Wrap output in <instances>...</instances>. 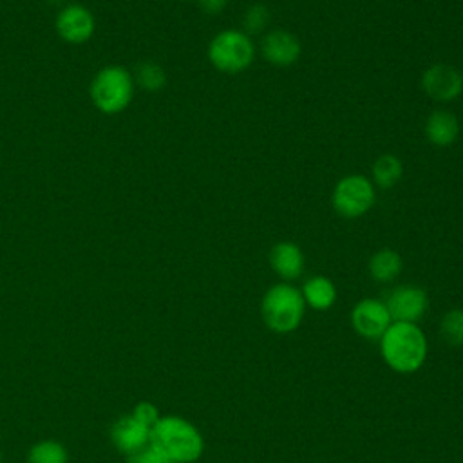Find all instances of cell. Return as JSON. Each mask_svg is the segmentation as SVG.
<instances>
[{
	"label": "cell",
	"mask_w": 463,
	"mask_h": 463,
	"mask_svg": "<svg viewBox=\"0 0 463 463\" xmlns=\"http://www.w3.org/2000/svg\"><path fill=\"white\" fill-rule=\"evenodd\" d=\"M306 313V302L298 288L289 282L273 284L260 300V315L264 324L280 335L295 331Z\"/></svg>",
	"instance_id": "obj_3"
},
{
	"label": "cell",
	"mask_w": 463,
	"mask_h": 463,
	"mask_svg": "<svg viewBox=\"0 0 463 463\" xmlns=\"http://www.w3.org/2000/svg\"><path fill=\"white\" fill-rule=\"evenodd\" d=\"M391 322L389 309L380 298H362L351 309L353 329L367 340H378Z\"/></svg>",
	"instance_id": "obj_9"
},
{
	"label": "cell",
	"mask_w": 463,
	"mask_h": 463,
	"mask_svg": "<svg viewBox=\"0 0 463 463\" xmlns=\"http://www.w3.org/2000/svg\"><path fill=\"white\" fill-rule=\"evenodd\" d=\"M421 89L434 101H452L463 92V74L449 63H432L421 74Z\"/></svg>",
	"instance_id": "obj_7"
},
{
	"label": "cell",
	"mask_w": 463,
	"mask_h": 463,
	"mask_svg": "<svg viewBox=\"0 0 463 463\" xmlns=\"http://www.w3.org/2000/svg\"><path fill=\"white\" fill-rule=\"evenodd\" d=\"M0 463H2V452H0Z\"/></svg>",
	"instance_id": "obj_26"
},
{
	"label": "cell",
	"mask_w": 463,
	"mask_h": 463,
	"mask_svg": "<svg viewBox=\"0 0 463 463\" xmlns=\"http://www.w3.org/2000/svg\"><path fill=\"white\" fill-rule=\"evenodd\" d=\"M199 7L206 14H219L228 5V0H197Z\"/></svg>",
	"instance_id": "obj_24"
},
{
	"label": "cell",
	"mask_w": 463,
	"mask_h": 463,
	"mask_svg": "<svg viewBox=\"0 0 463 463\" xmlns=\"http://www.w3.org/2000/svg\"><path fill=\"white\" fill-rule=\"evenodd\" d=\"M439 331L443 340L452 345H463V309H450L443 315Z\"/></svg>",
	"instance_id": "obj_21"
},
{
	"label": "cell",
	"mask_w": 463,
	"mask_h": 463,
	"mask_svg": "<svg viewBox=\"0 0 463 463\" xmlns=\"http://www.w3.org/2000/svg\"><path fill=\"white\" fill-rule=\"evenodd\" d=\"M150 447L172 463H194L204 450V439L192 421L175 414H166L159 416L152 427Z\"/></svg>",
	"instance_id": "obj_2"
},
{
	"label": "cell",
	"mask_w": 463,
	"mask_h": 463,
	"mask_svg": "<svg viewBox=\"0 0 463 463\" xmlns=\"http://www.w3.org/2000/svg\"><path fill=\"white\" fill-rule=\"evenodd\" d=\"M376 201L373 181L364 174H349L336 181L331 204L333 210L345 219H358L365 215Z\"/></svg>",
	"instance_id": "obj_6"
},
{
	"label": "cell",
	"mask_w": 463,
	"mask_h": 463,
	"mask_svg": "<svg viewBox=\"0 0 463 463\" xmlns=\"http://www.w3.org/2000/svg\"><path fill=\"white\" fill-rule=\"evenodd\" d=\"M461 74H463V71H461Z\"/></svg>",
	"instance_id": "obj_27"
},
{
	"label": "cell",
	"mask_w": 463,
	"mask_h": 463,
	"mask_svg": "<svg viewBox=\"0 0 463 463\" xmlns=\"http://www.w3.org/2000/svg\"><path fill=\"white\" fill-rule=\"evenodd\" d=\"M260 54L273 67H291L302 54V43L291 31L273 29L262 36Z\"/></svg>",
	"instance_id": "obj_10"
},
{
	"label": "cell",
	"mask_w": 463,
	"mask_h": 463,
	"mask_svg": "<svg viewBox=\"0 0 463 463\" xmlns=\"http://www.w3.org/2000/svg\"><path fill=\"white\" fill-rule=\"evenodd\" d=\"M306 306H309L315 311H326L329 307H333V304L336 302V286L333 284L331 279L324 277V275H313L309 277L302 289H300Z\"/></svg>",
	"instance_id": "obj_15"
},
{
	"label": "cell",
	"mask_w": 463,
	"mask_h": 463,
	"mask_svg": "<svg viewBox=\"0 0 463 463\" xmlns=\"http://www.w3.org/2000/svg\"><path fill=\"white\" fill-rule=\"evenodd\" d=\"M130 463H172L168 461L161 452H157L154 447H146L141 452L130 456Z\"/></svg>",
	"instance_id": "obj_23"
},
{
	"label": "cell",
	"mask_w": 463,
	"mask_h": 463,
	"mask_svg": "<svg viewBox=\"0 0 463 463\" xmlns=\"http://www.w3.org/2000/svg\"><path fill=\"white\" fill-rule=\"evenodd\" d=\"M132 78H134V83H137L139 87L150 92L163 89L166 83V72L156 61H141L136 67Z\"/></svg>",
	"instance_id": "obj_19"
},
{
	"label": "cell",
	"mask_w": 463,
	"mask_h": 463,
	"mask_svg": "<svg viewBox=\"0 0 463 463\" xmlns=\"http://www.w3.org/2000/svg\"><path fill=\"white\" fill-rule=\"evenodd\" d=\"M56 31L69 43H83L94 33V16L87 7L69 4L56 16Z\"/></svg>",
	"instance_id": "obj_12"
},
{
	"label": "cell",
	"mask_w": 463,
	"mask_h": 463,
	"mask_svg": "<svg viewBox=\"0 0 463 463\" xmlns=\"http://www.w3.org/2000/svg\"><path fill=\"white\" fill-rule=\"evenodd\" d=\"M150 432L152 427L130 412L116 420L110 429V439L119 452L134 456L150 445Z\"/></svg>",
	"instance_id": "obj_11"
},
{
	"label": "cell",
	"mask_w": 463,
	"mask_h": 463,
	"mask_svg": "<svg viewBox=\"0 0 463 463\" xmlns=\"http://www.w3.org/2000/svg\"><path fill=\"white\" fill-rule=\"evenodd\" d=\"M392 322H418L427 307H429V297L425 289L412 284H403L394 288L387 298L383 300Z\"/></svg>",
	"instance_id": "obj_8"
},
{
	"label": "cell",
	"mask_w": 463,
	"mask_h": 463,
	"mask_svg": "<svg viewBox=\"0 0 463 463\" xmlns=\"http://www.w3.org/2000/svg\"><path fill=\"white\" fill-rule=\"evenodd\" d=\"M403 175V163L394 154H382L371 166V181L380 188H392Z\"/></svg>",
	"instance_id": "obj_17"
},
{
	"label": "cell",
	"mask_w": 463,
	"mask_h": 463,
	"mask_svg": "<svg viewBox=\"0 0 463 463\" xmlns=\"http://www.w3.org/2000/svg\"><path fill=\"white\" fill-rule=\"evenodd\" d=\"M67 449L54 439H43L29 449L27 463H67Z\"/></svg>",
	"instance_id": "obj_18"
},
{
	"label": "cell",
	"mask_w": 463,
	"mask_h": 463,
	"mask_svg": "<svg viewBox=\"0 0 463 463\" xmlns=\"http://www.w3.org/2000/svg\"><path fill=\"white\" fill-rule=\"evenodd\" d=\"M268 259H269L271 269L286 282L298 279L304 271L306 259L297 242L280 241V242L273 244Z\"/></svg>",
	"instance_id": "obj_13"
},
{
	"label": "cell",
	"mask_w": 463,
	"mask_h": 463,
	"mask_svg": "<svg viewBox=\"0 0 463 463\" xmlns=\"http://www.w3.org/2000/svg\"><path fill=\"white\" fill-rule=\"evenodd\" d=\"M132 72L121 65H107L90 81V99L103 114L125 110L134 98Z\"/></svg>",
	"instance_id": "obj_4"
},
{
	"label": "cell",
	"mask_w": 463,
	"mask_h": 463,
	"mask_svg": "<svg viewBox=\"0 0 463 463\" xmlns=\"http://www.w3.org/2000/svg\"><path fill=\"white\" fill-rule=\"evenodd\" d=\"M206 56L210 63L226 74L246 71L255 60L253 38L239 29L219 31L208 43Z\"/></svg>",
	"instance_id": "obj_5"
},
{
	"label": "cell",
	"mask_w": 463,
	"mask_h": 463,
	"mask_svg": "<svg viewBox=\"0 0 463 463\" xmlns=\"http://www.w3.org/2000/svg\"><path fill=\"white\" fill-rule=\"evenodd\" d=\"M378 340L383 362L400 374L416 373L427 360V336L414 322H391Z\"/></svg>",
	"instance_id": "obj_1"
},
{
	"label": "cell",
	"mask_w": 463,
	"mask_h": 463,
	"mask_svg": "<svg viewBox=\"0 0 463 463\" xmlns=\"http://www.w3.org/2000/svg\"><path fill=\"white\" fill-rule=\"evenodd\" d=\"M367 269L374 282L387 284V282H392L402 273L403 260L396 250L380 248L371 255Z\"/></svg>",
	"instance_id": "obj_16"
},
{
	"label": "cell",
	"mask_w": 463,
	"mask_h": 463,
	"mask_svg": "<svg viewBox=\"0 0 463 463\" xmlns=\"http://www.w3.org/2000/svg\"><path fill=\"white\" fill-rule=\"evenodd\" d=\"M269 9L268 5L257 2V4H251L248 5V9L244 11V16H242V27H244V33L248 36H255V34H262L269 24Z\"/></svg>",
	"instance_id": "obj_20"
},
{
	"label": "cell",
	"mask_w": 463,
	"mask_h": 463,
	"mask_svg": "<svg viewBox=\"0 0 463 463\" xmlns=\"http://www.w3.org/2000/svg\"><path fill=\"white\" fill-rule=\"evenodd\" d=\"M423 132L429 143L436 146H449L458 139L459 119L450 110L436 109L427 116Z\"/></svg>",
	"instance_id": "obj_14"
},
{
	"label": "cell",
	"mask_w": 463,
	"mask_h": 463,
	"mask_svg": "<svg viewBox=\"0 0 463 463\" xmlns=\"http://www.w3.org/2000/svg\"><path fill=\"white\" fill-rule=\"evenodd\" d=\"M49 2H52V4H58V2H61V0H49Z\"/></svg>",
	"instance_id": "obj_25"
},
{
	"label": "cell",
	"mask_w": 463,
	"mask_h": 463,
	"mask_svg": "<svg viewBox=\"0 0 463 463\" xmlns=\"http://www.w3.org/2000/svg\"><path fill=\"white\" fill-rule=\"evenodd\" d=\"M132 414L134 416H137L141 421H145L148 427H154L156 425V421L159 420V411H157V407L154 405V403H150V402H139L134 409H132Z\"/></svg>",
	"instance_id": "obj_22"
}]
</instances>
